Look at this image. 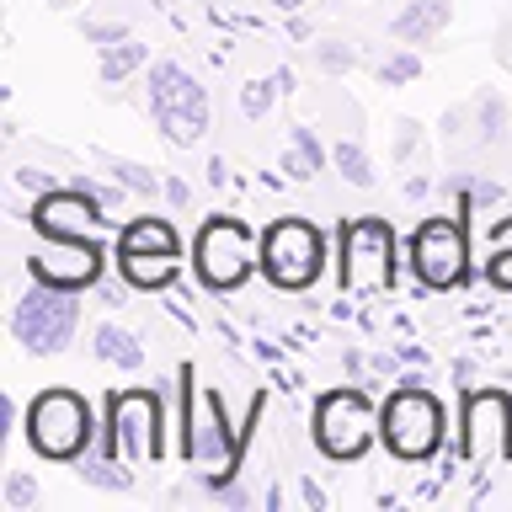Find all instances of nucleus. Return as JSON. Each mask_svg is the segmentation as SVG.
Listing matches in <instances>:
<instances>
[{"instance_id": "1", "label": "nucleus", "mask_w": 512, "mask_h": 512, "mask_svg": "<svg viewBox=\"0 0 512 512\" xmlns=\"http://www.w3.org/2000/svg\"><path fill=\"white\" fill-rule=\"evenodd\" d=\"M91 400L75 390H43L27 406V443L43 459H80L91 448Z\"/></svg>"}, {"instance_id": "2", "label": "nucleus", "mask_w": 512, "mask_h": 512, "mask_svg": "<svg viewBox=\"0 0 512 512\" xmlns=\"http://www.w3.org/2000/svg\"><path fill=\"white\" fill-rule=\"evenodd\" d=\"M150 112H155V128L171 144H198L208 128V91L182 64L160 59V64H150Z\"/></svg>"}, {"instance_id": "3", "label": "nucleus", "mask_w": 512, "mask_h": 512, "mask_svg": "<svg viewBox=\"0 0 512 512\" xmlns=\"http://www.w3.org/2000/svg\"><path fill=\"white\" fill-rule=\"evenodd\" d=\"M187 454L203 470V486L208 491H219V486H230V475H235V464H240V438L230 432V422H224V406H219V395L214 390H192L187 400Z\"/></svg>"}, {"instance_id": "4", "label": "nucleus", "mask_w": 512, "mask_h": 512, "mask_svg": "<svg viewBox=\"0 0 512 512\" xmlns=\"http://www.w3.org/2000/svg\"><path fill=\"white\" fill-rule=\"evenodd\" d=\"M379 432H384V443H390V454H400V459H432V454H438V443H443V406L416 379H406L390 400H384Z\"/></svg>"}, {"instance_id": "5", "label": "nucleus", "mask_w": 512, "mask_h": 512, "mask_svg": "<svg viewBox=\"0 0 512 512\" xmlns=\"http://www.w3.org/2000/svg\"><path fill=\"white\" fill-rule=\"evenodd\" d=\"M75 288H54V283H38L32 294L16 299V315H11V331L16 342L38 358H54L75 342V320H80V304L70 299Z\"/></svg>"}, {"instance_id": "6", "label": "nucleus", "mask_w": 512, "mask_h": 512, "mask_svg": "<svg viewBox=\"0 0 512 512\" xmlns=\"http://www.w3.org/2000/svg\"><path fill=\"white\" fill-rule=\"evenodd\" d=\"M342 288L352 299L384 294L395 283V230L384 219H352L342 230Z\"/></svg>"}, {"instance_id": "7", "label": "nucleus", "mask_w": 512, "mask_h": 512, "mask_svg": "<svg viewBox=\"0 0 512 512\" xmlns=\"http://www.w3.org/2000/svg\"><path fill=\"white\" fill-rule=\"evenodd\" d=\"M192 262H198L203 288L224 294V288H240L251 278V267L262 262V246L240 219H208L198 230V246H192Z\"/></svg>"}, {"instance_id": "8", "label": "nucleus", "mask_w": 512, "mask_h": 512, "mask_svg": "<svg viewBox=\"0 0 512 512\" xmlns=\"http://www.w3.org/2000/svg\"><path fill=\"white\" fill-rule=\"evenodd\" d=\"M379 432V416L368 406L363 390H331L320 395L315 406V443L326 459H358L368 454V443H374Z\"/></svg>"}, {"instance_id": "9", "label": "nucleus", "mask_w": 512, "mask_h": 512, "mask_svg": "<svg viewBox=\"0 0 512 512\" xmlns=\"http://www.w3.org/2000/svg\"><path fill=\"white\" fill-rule=\"evenodd\" d=\"M107 448L123 464H150L166 454V432H160V400L150 390H128L112 395V416H107Z\"/></svg>"}, {"instance_id": "10", "label": "nucleus", "mask_w": 512, "mask_h": 512, "mask_svg": "<svg viewBox=\"0 0 512 512\" xmlns=\"http://www.w3.org/2000/svg\"><path fill=\"white\" fill-rule=\"evenodd\" d=\"M320 262H326V251H320V230H315V224L278 219L262 235V272L278 288H310L320 278Z\"/></svg>"}, {"instance_id": "11", "label": "nucleus", "mask_w": 512, "mask_h": 512, "mask_svg": "<svg viewBox=\"0 0 512 512\" xmlns=\"http://www.w3.org/2000/svg\"><path fill=\"white\" fill-rule=\"evenodd\" d=\"M411 267L427 288H459L470 278V240H464V224L459 219H427L416 224L411 235Z\"/></svg>"}, {"instance_id": "12", "label": "nucleus", "mask_w": 512, "mask_h": 512, "mask_svg": "<svg viewBox=\"0 0 512 512\" xmlns=\"http://www.w3.org/2000/svg\"><path fill=\"white\" fill-rule=\"evenodd\" d=\"M459 454L470 464H502V459H512V400L502 390L464 395Z\"/></svg>"}, {"instance_id": "13", "label": "nucleus", "mask_w": 512, "mask_h": 512, "mask_svg": "<svg viewBox=\"0 0 512 512\" xmlns=\"http://www.w3.org/2000/svg\"><path fill=\"white\" fill-rule=\"evenodd\" d=\"M32 278L38 283H54V288H91L96 278H102V246H96L91 235H59L48 240V246L32 256Z\"/></svg>"}, {"instance_id": "14", "label": "nucleus", "mask_w": 512, "mask_h": 512, "mask_svg": "<svg viewBox=\"0 0 512 512\" xmlns=\"http://www.w3.org/2000/svg\"><path fill=\"white\" fill-rule=\"evenodd\" d=\"M32 224H38L43 240H59V235H91L107 224V208L80 187H59V192H43L38 208H32Z\"/></svg>"}, {"instance_id": "15", "label": "nucleus", "mask_w": 512, "mask_h": 512, "mask_svg": "<svg viewBox=\"0 0 512 512\" xmlns=\"http://www.w3.org/2000/svg\"><path fill=\"white\" fill-rule=\"evenodd\" d=\"M448 16H454L448 0H411V6L390 22V32H395L400 43H432L448 27Z\"/></svg>"}, {"instance_id": "16", "label": "nucleus", "mask_w": 512, "mask_h": 512, "mask_svg": "<svg viewBox=\"0 0 512 512\" xmlns=\"http://www.w3.org/2000/svg\"><path fill=\"white\" fill-rule=\"evenodd\" d=\"M176 267H182L176 251H118V272L134 288H166L176 283Z\"/></svg>"}, {"instance_id": "17", "label": "nucleus", "mask_w": 512, "mask_h": 512, "mask_svg": "<svg viewBox=\"0 0 512 512\" xmlns=\"http://www.w3.org/2000/svg\"><path fill=\"white\" fill-rule=\"evenodd\" d=\"M96 358L112 363V368H123V374H134V368L144 363V347H139V336L134 331H123V326H96Z\"/></svg>"}, {"instance_id": "18", "label": "nucleus", "mask_w": 512, "mask_h": 512, "mask_svg": "<svg viewBox=\"0 0 512 512\" xmlns=\"http://www.w3.org/2000/svg\"><path fill=\"white\" fill-rule=\"evenodd\" d=\"M118 251H176V256H182V246H176V230H171L166 219H134V224L118 235Z\"/></svg>"}, {"instance_id": "19", "label": "nucleus", "mask_w": 512, "mask_h": 512, "mask_svg": "<svg viewBox=\"0 0 512 512\" xmlns=\"http://www.w3.org/2000/svg\"><path fill=\"white\" fill-rule=\"evenodd\" d=\"M144 64H150V48L134 43V38H118V43L102 48V80L107 86H118V80H128L134 70H144Z\"/></svg>"}, {"instance_id": "20", "label": "nucleus", "mask_w": 512, "mask_h": 512, "mask_svg": "<svg viewBox=\"0 0 512 512\" xmlns=\"http://www.w3.org/2000/svg\"><path fill=\"white\" fill-rule=\"evenodd\" d=\"M288 176H299V182H310V176L320 171V144L310 128H294V139H288V160H283Z\"/></svg>"}, {"instance_id": "21", "label": "nucleus", "mask_w": 512, "mask_h": 512, "mask_svg": "<svg viewBox=\"0 0 512 512\" xmlns=\"http://www.w3.org/2000/svg\"><path fill=\"white\" fill-rule=\"evenodd\" d=\"M75 475L86 480V486H102V491H128V486H134V475H128V470H112L107 459L91 454V448L75 459Z\"/></svg>"}, {"instance_id": "22", "label": "nucleus", "mask_w": 512, "mask_h": 512, "mask_svg": "<svg viewBox=\"0 0 512 512\" xmlns=\"http://www.w3.org/2000/svg\"><path fill=\"white\" fill-rule=\"evenodd\" d=\"M336 166H342V176H347L352 187H374V166H368V155H363L358 139H342V144H336Z\"/></svg>"}, {"instance_id": "23", "label": "nucleus", "mask_w": 512, "mask_h": 512, "mask_svg": "<svg viewBox=\"0 0 512 512\" xmlns=\"http://www.w3.org/2000/svg\"><path fill=\"white\" fill-rule=\"evenodd\" d=\"M283 80H288V75H272V80H251V86L240 91V112H246V118H262V112L272 107V96L283 91Z\"/></svg>"}, {"instance_id": "24", "label": "nucleus", "mask_w": 512, "mask_h": 512, "mask_svg": "<svg viewBox=\"0 0 512 512\" xmlns=\"http://www.w3.org/2000/svg\"><path fill=\"white\" fill-rule=\"evenodd\" d=\"M422 75V59L416 54H390L379 64V86H406V80H416Z\"/></svg>"}, {"instance_id": "25", "label": "nucleus", "mask_w": 512, "mask_h": 512, "mask_svg": "<svg viewBox=\"0 0 512 512\" xmlns=\"http://www.w3.org/2000/svg\"><path fill=\"white\" fill-rule=\"evenodd\" d=\"M112 176H118V187L139 192V198H150V192H166L150 171H144V166H128V160H112Z\"/></svg>"}, {"instance_id": "26", "label": "nucleus", "mask_w": 512, "mask_h": 512, "mask_svg": "<svg viewBox=\"0 0 512 512\" xmlns=\"http://www.w3.org/2000/svg\"><path fill=\"white\" fill-rule=\"evenodd\" d=\"M502 128H507L502 96H480V139H502Z\"/></svg>"}, {"instance_id": "27", "label": "nucleus", "mask_w": 512, "mask_h": 512, "mask_svg": "<svg viewBox=\"0 0 512 512\" xmlns=\"http://www.w3.org/2000/svg\"><path fill=\"white\" fill-rule=\"evenodd\" d=\"M32 502H38V480L16 470V475L6 480V507H11V512H27Z\"/></svg>"}, {"instance_id": "28", "label": "nucleus", "mask_w": 512, "mask_h": 512, "mask_svg": "<svg viewBox=\"0 0 512 512\" xmlns=\"http://www.w3.org/2000/svg\"><path fill=\"white\" fill-rule=\"evenodd\" d=\"M320 64H326L331 75L352 70V64H358V48H352V43H320Z\"/></svg>"}, {"instance_id": "29", "label": "nucleus", "mask_w": 512, "mask_h": 512, "mask_svg": "<svg viewBox=\"0 0 512 512\" xmlns=\"http://www.w3.org/2000/svg\"><path fill=\"white\" fill-rule=\"evenodd\" d=\"M491 283L496 288H512V251H496L491 256Z\"/></svg>"}, {"instance_id": "30", "label": "nucleus", "mask_w": 512, "mask_h": 512, "mask_svg": "<svg viewBox=\"0 0 512 512\" xmlns=\"http://www.w3.org/2000/svg\"><path fill=\"white\" fill-rule=\"evenodd\" d=\"M16 182H22V187H32V192H54V176H48V171H16Z\"/></svg>"}, {"instance_id": "31", "label": "nucleus", "mask_w": 512, "mask_h": 512, "mask_svg": "<svg viewBox=\"0 0 512 512\" xmlns=\"http://www.w3.org/2000/svg\"><path fill=\"white\" fill-rule=\"evenodd\" d=\"M166 198H171V208H187V198H192V192H187V182H182V176H171V182H166Z\"/></svg>"}, {"instance_id": "32", "label": "nucleus", "mask_w": 512, "mask_h": 512, "mask_svg": "<svg viewBox=\"0 0 512 512\" xmlns=\"http://www.w3.org/2000/svg\"><path fill=\"white\" fill-rule=\"evenodd\" d=\"M11 427H16V400H11V395H0V438H6Z\"/></svg>"}, {"instance_id": "33", "label": "nucleus", "mask_w": 512, "mask_h": 512, "mask_svg": "<svg viewBox=\"0 0 512 512\" xmlns=\"http://www.w3.org/2000/svg\"><path fill=\"white\" fill-rule=\"evenodd\" d=\"M491 246H496V251H512V219H502V224H496Z\"/></svg>"}, {"instance_id": "34", "label": "nucleus", "mask_w": 512, "mask_h": 512, "mask_svg": "<svg viewBox=\"0 0 512 512\" xmlns=\"http://www.w3.org/2000/svg\"><path fill=\"white\" fill-rule=\"evenodd\" d=\"M304 502H310V507H326V491H320L315 480H304Z\"/></svg>"}, {"instance_id": "35", "label": "nucleus", "mask_w": 512, "mask_h": 512, "mask_svg": "<svg viewBox=\"0 0 512 512\" xmlns=\"http://www.w3.org/2000/svg\"><path fill=\"white\" fill-rule=\"evenodd\" d=\"M272 6H278V11H288V16H294V11L304 6V0H272Z\"/></svg>"}]
</instances>
